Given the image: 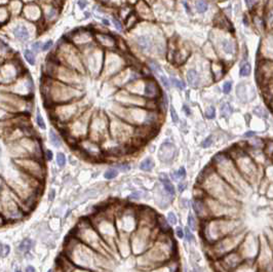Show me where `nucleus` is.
<instances>
[{
  "instance_id": "obj_1",
  "label": "nucleus",
  "mask_w": 273,
  "mask_h": 272,
  "mask_svg": "<svg viewBox=\"0 0 273 272\" xmlns=\"http://www.w3.org/2000/svg\"><path fill=\"white\" fill-rule=\"evenodd\" d=\"M201 184L210 194V198H214L226 205H229L231 202L235 203L237 192L216 173L203 176Z\"/></svg>"
},
{
  "instance_id": "obj_2",
  "label": "nucleus",
  "mask_w": 273,
  "mask_h": 272,
  "mask_svg": "<svg viewBox=\"0 0 273 272\" xmlns=\"http://www.w3.org/2000/svg\"><path fill=\"white\" fill-rule=\"evenodd\" d=\"M167 239H158L154 245L149 247L144 255L138 259L139 267L143 269H154L156 267L162 266L171 258V252L173 247L169 245Z\"/></svg>"
},
{
  "instance_id": "obj_3",
  "label": "nucleus",
  "mask_w": 273,
  "mask_h": 272,
  "mask_svg": "<svg viewBox=\"0 0 273 272\" xmlns=\"http://www.w3.org/2000/svg\"><path fill=\"white\" fill-rule=\"evenodd\" d=\"M215 161L217 171L219 173L218 175L227 184L230 185L236 192H245L248 184L230 157L224 154H219L215 157Z\"/></svg>"
},
{
  "instance_id": "obj_4",
  "label": "nucleus",
  "mask_w": 273,
  "mask_h": 272,
  "mask_svg": "<svg viewBox=\"0 0 273 272\" xmlns=\"http://www.w3.org/2000/svg\"><path fill=\"white\" fill-rule=\"evenodd\" d=\"M239 226V222L234 219L221 217V218L208 219L203 226V237L210 243H215L226 236L234 233Z\"/></svg>"
},
{
  "instance_id": "obj_5",
  "label": "nucleus",
  "mask_w": 273,
  "mask_h": 272,
  "mask_svg": "<svg viewBox=\"0 0 273 272\" xmlns=\"http://www.w3.org/2000/svg\"><path fill=\"white\" fill-rule=\"evenodd\" d=\"M80 234H81L80 238L82 239V241L87 247L97 251L100 254L108 257L107 255L110 252L109 251V247H107V243L103 240V238L100 236V234L98 233V231L95 229V227L91 224H89V223L86 224L83 229L80 230Z\"/></svg>"
},
{
  "instance_id": "obj_6",
  "label": "nucleus",
  "mask_w": 273,
  "mask_h": 272,
  "mask_svg": "<svg viewBox=\"0 0 273 272\" xmlns=\"http://www.w3.org/2000/svg\"><path fill=\"white\" fill-rule=\"evenodd\" d=\"M233 162L240 175L243 176V179H246L250 183H254L257 180L259 173L257 164L246 154L243 152H237L233 157Z\"/></svg>"
},
{
  "instance_id": "obj_7",
  "label": "nucleus",
  "mask_w": 273,
  "mask_h": 272,
  "mask_svg": "<svg viewBox=\"0 0 273 272\" xmlns=\"http://www.w3.org/2000/svg\"><path fill=\"white\" fill-rule=\"evenodd\" d=\"M243 235L241 233H234L224 237V238L218 240L217 242L212 243V252L217 258H221L224 255L232 252L234 249L239 247L241 241L243 240Z\"/></svg>"
},
{
  "instance_id": "obj_8",
  "label": "nucleus",
  "mask_w": 273,
  "mask_h": 272,
  "mask_svg": "<svg viewBox=\"0 0 273 272\" xmlns=\"http://www.w3.org/2000/svg\"><path fill=\"white\" fill-rule=\"evenodd\" d=\"M94 227L106 243H110L111 241L115 240L114 238L116 236V227L110 218L104 216L100 221L96 222Z\"/></svg>"
},
{
  "instance_id": "obj_9",
  "label": "nucleus",
  "mask_w": 273,
  "mask_h": 272,
  "mask_svg": "<svg viewBox=\"0 0 273 272\" xmlns=\"http://www.w3.org/2000/svg\"><path fill=\"white\" fill-rule=\"evenodd\" d=\"M239 247V254L241 255L242 258L244 257V258H248L251 260V259L256 258V256L259 254L260 243L251 234H248L245 238H243Z\"/></svg>"
},
{
  "instance_id": "obj_10",
  "label": "nucleus",
  "mask_w": 273,
  "mask_h": 272,
  "mask_svg": "<svg viewBox=\"0 0 273 272\" xmlns=\"http://www.w3.org/2000/svg\"><path fill=\"white\" fill-rule=\"evenodd\" d=\"M137 224H138L137 215H135L133 213H131V211H129L127 209L124 213L120 214L117 228L119 231H121L122 234L127 235L129 233H131L133 230H135Z\"/></svg>"
},
{
  "instance_id": "obj_11",
  "label": "nucleus",
  "mask_w": 273,
  "mask_h": 272,
  "mask_svg": "<svg viewBox=\"0 0 273 272\" xmlns=\"http://www.w3.org/2000/svg\"><path fill=\"white\" fill-rule=\"evenodd\" d=\"M242 257L239 252H230L224 255L220 258V266L224 268V270L235 269L237 266L242 262Z\"/></svg>"
},
{
  "instance_id": "obj_12",
  "label": "nucleus",
  "mask_w": 273,
  "mask_h": 272,
  "mask_svg": "<svg viewBox=\"0 0 273 272\" xmlns=\"http://www.w3.org/2000/svg\"><path fill=\"white\" fill-rule=\"evenodd\" d=\"M176 147L171 143H164L161 145L160 150H159V159L162 162L168 163L173 161V159L176 156Z\"/></svg>"
},
{
  "instance_id": "obj_13",
  "label": "nucleus",
  "mask_w": 273,
  "mask_h": 272,
  "mask_svg": "<svg viewBox=\"0 0 273 272\" xmlns=\"http://www.w3.org/2000/svg\"><path fill=\"white\" fill-rule=\"evenodd\" d=\"M193 209L200 218H210L208 211V207H206V201L203 198H196L193 201Z\"/></svg>"
},
{
  "instance_id": "obj_14",
  "label": "nucleus",
  "mask_w": 273,
  "mask_h": 272,
  "mask_svg": "<svg viewBox=\"0 0 273 272\" xmlns=\"http://www.w3.org/2000/svg\"><path fill=\"white\" fill-rule=\"evenodd\" d=\"M159 180L161 182V185H162V188L164 189V191L168 194L171 197H174L175 194H176V190H175L174 185L171 183V181L168 180L167 176L165 174H160L159 176Z\"/></svg>"
},
{
  "instance_id": "obj_15",
  "label": "nucleus",
  "mask_w": 273,
  "mask_h": 272,
  "mask_svg": "<svg viewBox=\"0 0 273 272\" xmlns=\"http://www.w3.org/2000/svg\"><path fill=\"white\" fill-rule=\"evenodd\" d=\"M14 35H16L17 38L20 39V40L25 41L29 38V32H28L26 26H24V25H19L18 27L14 29Z\"/></svg>"
},
{
  "instance_id": "obj_16",
  "label": "nucleus",
  "mask_w": 273,
  "mask_h": 272,
  "mask_svg": "<svg viewBox=\"0 0 273 272\" xmlns=\"http://www.w3.org/2000/svg\"><path fill=\"white\" fill-rule=\"evenodd\" d=\"M145 94L147 97H155L158 94V86L154 81H148L145 85Z\"/></svg>"
},
{
  "instance_id": "obj_17",
  "label": "nucleus",
  "mask_w": 273,
  "mask_h": 272,
  "mask_svg": "<svg viewBox=\"0 0 273 272\" xmlns=\"http://www.w3.org/2000/svg\"><path fill=\"white\" fill-rule=\"evenodd\" d=\"M137 44L143 50H149L152 46V41L148 36H139L137 38Z\"/></svg>"
},
{
  "instance_id": "obj_18",
  "label": "nucleus",
  "mask_w": 273,
  "mask_h": 272,
  "mask_svg": "<svg viewBox=\"0 0 273 272\" xmlns=\"http://www.w3.org/2000/svg\"><path fill=\"white\" fill-rule=\"evenodd\" d=\"M187 80L189 82L190 85L192 86H196L197 83H198L199 80V75L198 73L196 72V70L194 69H190L187 73Z\"/></svg>"
},
{
  "instance_id": "obj_19",
  "label": "nucleus",
  "mask_w": 273,
  "mask_h": 272,
  "mask_svg": "<svg viewBox=\"0 0 273 272\" xmlns=\"http://www.w3.org/2000/svg\"><path fill=\"white\" fill-rule=\"evenodd\" d=\"M156 224H158L159 230H160L162 233H167V232L171 231V227H169L168 223H167V221L165 220L163 217L158 216L157 218H156Z\"/></svg>"
},
{
  "instance_id": "obj_20",
  "label": "nucleus",
  "mask_w": 273,
  "mask_h": 272,
  "mask_svg": "<svg viewBox=\"0 0 273 272\" xmlns=\"http://www.w3.org/2000/svg\"><path fill=\"white\" fill-rule=\"evenodd\" d=\"M154 167V161L152 160V158L148 157L146 159H144L140 164V169L144 171H149L153 169Z\"/></svg>"
},
{
  "instance_id": "obj_21",
  "label": "nucleus",
  "mask_w": 273,
  "mask_h": 272,
  "mask_svg": "<svg viewBox=\"0 0 273 272\" xmlns=\"http://www.w3.org/2000/svg\"><path fill=\"white\" fill-rule=\"evenodd\" d=\"M222 47H223L224 52L226 54H232L233 50H234V45H233V42L228 39H225V40L222 41Z\"/></svg>"
},
{
  "instance_id": "obj_22",
  "label": "nucleus",
  "mask_w": 273,
  "mask_h": 272,
  "mask_svg": "<svg viewBox=\"0 0 273 272\" xmlns=\"http://www.w3.org/2000/svg\"><path fill=\"white\" fill-rule=\"evenodd\" d=\"M32 245H33V241H32L30 238H26V239H24L22 242H21L20 251H21V252L27 253L28 251H30V249L32 247Z\"/></svg>"
},
{
  "instance_id": "obj_23",
  "label": "nucleus",
  "mask_w": 273,
  "mask_h": 272,
  "mask_svg": "<svg viewBox=\"0 0 273 272\" xmlns=\"http://www.w3.org/2000/svg\"><path fill=\"white\" fill-rule=\"evenodd\" d=\"M50 142H52V144L54 145V147L61 146V140H60L59 136L56 135L54 131L50 132Z\"/></svg>"
},
{
  "instance_id": "obj_24",
  "label": "nucleus",
  "mask_w": 273,
  "mask_h": 272,
  "mask_svg": "<svg viewBox=\"0 0 273 272\" xmlns=\"http://www.w3.org/2000/svg\"><path fill=\"white\" fill-rule=\"evenodd\" d=\"M118 175V171L114 167H110L108 169L104 174V177L107 179V180H111V179H114L116 176Z\"/></svg>"
},
{
  "instance_id": "obj_25",
  "label": "nucleus",
  "mask_w": 273,
  "mask_h": 272,
  "mask_svg": "<svg viewBox=\"0 0 273 272\" xmlns=\"http://www.w3.org/2000/svg\"><path fill=\"white\" fill-rule=\"evenodd\" d=\"M24 54H25V58L27 60V62L30 64V65H35V56H34L33 52L29 50H26L24 52Z\"/></svg>"
},
{
  "instance_id": "obj_26",
  "label": "nucleus",
  "mask_w": 273,
  "mask_h": 272,
  "mask_svg": "<svg viewBox=\"0 0 273 272\" xmlns=\"http://www.w3.org/2000/svg\"><path fill=\"white\" fill-rule=\"evenodd\" d=\"M196 9L199 12H204L208 9V3L204 0H197L196 1Z\"/></svg>"
},
{
  "instance_id": "obj_27",
  "label": "nucleus",
  "mask_w": 273,
  "mask_h": 272,
  "mask_svg": "<svg viewBox=\"0 0 273 272\" xmlns=\"http://www.w3.org/2000/svg\"><path fill=\"white\" fill-rule=\"evenodd\" d=\"M250 74H251V65L248 63H245L240 68V76L245 77V76H248Z\"/></svg>"
},
{
  "instance_id": "obj_28",
  "label": "nucleus",
  "mask_w": 273,
  "mask_h": 272,
  "mask_svg": "<svg viewBox=\"0 0 273 272\" xmlns=\"http://www.w3.org/2000/svg\"><path fill=\"white\" fill-rule=\"evenodd\" d=\"M185 176H186L185 169H184V167H180V169H178V171L175 173L174 179L175 180H182V179L185 178Z\"/></svg>"
},
{
  "instance_id": "obj_29",
  "label": "nucleus",
  "mask_w": 273,
  "mask_h": 272,
  "mask_svg": "<svg viewBox=\"0 0 273 272\" xmlns=\"http://www.w3.org/2000/svg\"><path fill=\"white\" fill-rule=\"evenodd\" d=\"M56 162L59 164V167H64L66 164V156L64 153H58L56 155Z\"/></svg>"
},
{
  "instance_id": "obj_30",
  "label": "nucleus",
  "mask_w": 273,
  "mask_h": 272,
  "mask_svg": "<svg viewBox=\"0 0 273 272\" xmlns=\"http://www.w3.org/2000/svg\"><path fill=\"white\" fill-rule=\"evenodd\" d=\"M171 81H172V83L174 84L175 86H177V87H179V88H180V90H185L186 84L184 83L183 81L178 80V79L174 78V77H172V78H171Z\"/></svg>"
},
{
  "instance_id": "obj_31",
  "label": "nucleus",
  "mask_w": 273,
  "mask_h": 272,
  "mask_svg": "<svg viewBox=\"0 0 273 272\" xmlns=\"http://www.w3.org/2000/svg\"><path fill=\"white\" fill-rule=\"evenodd\" d=\"M167 223L171 224V225H176L177 224V217L176 215L173 213V211H169L167 214Z\"/></svg>"
},
{
  "instance_id": "obj_32",
  "label": "nucleus",
  "mask_w": 273,
  "mask_h": 272,
  "mask_svg": "<svg viewBox=\"0 0 273 272\" xmlns=\"http://www.w3.org/2000/svg\"><path fill=\"white\" fill-rule=\"evenodd\" d=\"M188 225H189V228L192 230H195L196 229V221H195L194 217H193V215L190 214L189 217H188Z\"/></svg>"
},
{
  "instance_id": "obj_33",
  "label": "nucleus",
  "mask_w": 273,
  "mask_h": 272,
  "mask_svg": "<svg viewBox=\"0 0 273 272\" xmlns=\"http://www.w3.org/2000/svg\"><path fill=\"white\" fill-rule=\"evenodd\" d=\"M221 112L224 116H226V115L228 116V115L232 112V109H231L230 105H229V104H224L223 107H222V109H221Z\"/></svg>"
},
{
  "instance_id": "obj_34",
  "label": "nucleus",
  "mask_w": 273,
  "mask_h": 272,
  "mask_svg": "<svg viewBox=\"0 0 273 272\" xmlns=\"http://www.w3.org/2000/svg\"><path fill=\"white\" fill-rule=\"evenodd\" d=\"M36 120H37V124L39 125V127L42 128V129H45V127H46V126H45V123H44V121H43L42 117H41V115H40V113H39V112H37Z\"/></svg>"
},
{
  "instance_id": "obj_35",
  "label": "nucleus",
  "mask_w": 273,
  "mask_h": 272,
  "mask_svg": "<svg viewBox=\"0 0 273 272\" xmlns=\"http://www.w3.org/2000/svg\"><path fill=\"white\" fill-rule=\"evenodd\" d=\"M231 88H232V82H231V81H227V82H225V83H224V86H223L224 94H229L231 90Z\"/></svg>"
},
{
  "instance_id": "obj_36",
  "label": "nucleus",
  "mask_w": 273,
  "mask_h": 272,
  "mask_svg": "<svg viewBox=\"0 0 273 272\" xmlns=\"http://www.w3.org/2000/svg\"><path fill=\"white\" fill-rule=\"evenodd\" d=\"M212 144V137L210 136V137L206 138V139L201 143V146H202L203 148H208V147H210Z\"/></svg>"
},
{
  "instance_id": "obj_37",
  "label": "nucleus",
  "mask_w": 273,
  "mask_h": 272,
  "mask_svg": "<svg viewBox=\"0 0 273 272\" xmlns=\"http://www.w3.org/2000/svg\"><path fill=\"white\" fill-rule=\"evenodd\" d=\"M184 233H185V238L187 241H192L193 239H194V237H193V234L190 232L189 228H185V231H184Z\"/></svg>"
},
{
  "instance_id": "obj_38",
  "label": "nucleus",
  "mask_w": 273,
  "mask_h": 272,
  "mask_svg": "<svg viewBox=\"0 0 273 272\" xmlns=\"http://www.w3.org/2000/svg\"><path fill=\"white\" fill-rule=\"evenodd\" d=\"M215 115H216V110H215L214 107H210L206 113V116L208 117V118H210V119H212L215 117Z\"/></svg>"
},
{
  "instance_id": "obj_39",
  "label": "nucleus",
  "mask_w": 273,
  "mask_h": 272,
  "mask_svg": "<svg viewBox=\"0 0 273 272\" xmlns=\"http://www.w3.org/2000/svg\"><path fill=\"white\" fill-rule=\"evenodd\" d=\"M171 116H172V119L175 123H177V122L179 121V117H178V115H177L176 111H175L174 107H171Z\"/></svg>"
},
{
  "instance_id": "obj_40",
  "label": "nucleus",
  "mask_w": 273,
  "mask_h": 272,
  "mask_svg": "<svg viewBox=\"0 0 273 272\" xmlns=\"http://www.w3.org/2000/svg\"><path fill=\"white\" fill-rule=\"evenodd\" d=\"M9 253V247L8 245H2V249H1V252H0V255L2 257H6Z\"/></svg>"
},
{
  "instance_id": "obj_41",
  "label": "nucleus",
  "mask_w": 273,
  "mask_h": 272,
  "mask_svg": "<svg viewBox=\"0 0 273 272\" xmlns=\"http://www.w3.org/2000/svg\"><path fill=\"white\" fill-rule=\"evenodd\" d=\"M151 65H150V67L152 68V69L154 70V71H158V72H161V68L160 66L158 65L157 63H155V62H151Z\"/></svg>"
},
{
  "instance_id": "obj_42",
  "label": "nucleus",
  "mask_w": 273,
  "mask_h": 272,
  "mask_svg": "<svg viewBox=\"0 0 273 272\" xmlns=\"http://www.w3.org/2000/svg\"><path fill=\"white\" fill-rule=\"evenodd\" d=\"M129 169H131V167H129V165L127 163H123V164L118 165V169L121 171H129Z\"/></svg>"
},
{
  "instance_id": "obj_43",
  "label": "nucleus",
  "mask_w": 273,
  "mask_h": 272,
  "mask_svg": "<svg viewBox=\"0 0 273 272\" xmlns=\"http://www.w3.org/2000/svg\"><path fill=\"white\" fill-rule=\"evenodd\" d=\"M176 234H177V236H178L179 238H183V236H184L183 229H182L181 227H177L176 228Z\"/></svg>"
},
{
  "instance_id": "obj_44",
  "label": "nucleus",
  "mask_w": 273,
  "mask_h": 272,
  "mask_svg": "<svg viewBox=\"0 0 273 272\" xmlns=\"http://www.w3.org/2000/svg\"><path fill=\"white\" fill-rule=\"evenodd\" d=\"M160 80H161V82H162V84L165 86V87H166V88H168V87H169V82H168V79H167L166 77H165V76H160Z\"/></svg>"
},
{
  "instance_id": "obj_45",
  "label": "nucleus",
  "mask_w": 273,
  "mask_h": 272,
  "mask_svg": "<svg viewBox=\"0 0 273 272\" xmlns=\"http://www.w3.org/2000/svg\"><path fill=\"white\" fill-rule=\"evenodd\" d=\"M52 40H48L47 42L45 43L44 45H43V47H42V50H50V47H52Z\"/></svg>"
},
{
  "instance_id": "obj_46",
  "label": "nucleus",
  "mask_w": 273,
  "mask_h": 272,
  "mask_svg": "<svg viewBox=\"0 0 273 272\" xmlns=\"http://www.w3.org/2000/svg\"><path fill=\"white\" fill-rule=\"evenodd\" d=\"M186 187H187V184H186L185 182H181L180 184H179V191L183 192L184 190H185Z\"/></svg>"
},
{
  "instance_id": "obj_47",
  "label": "nucleus",
  "mask_w": 273,
  "mask_h": 272,
  "mask_svg": "<svg viewBox=\"0 0 273 272\" xmlns=\"http://www.w3.org/2000/svg\"><path fill=\"white\" fill-rule=\"evenodd\" d=\"M113 22H114V25H115L116 29H117V30H121L122 29V26H121V24H120L119 21L116 20V19H114V20H113Z\"/></svg>"
},
{
  "instance_id": "obj_48",
  "label": "nucleus",
  "mask_w": 273,
  "mask_h": 272,
  "mask_svg": "<svg viewBox=\"0 0 273 272\" xmlns=\"http://www.w3.org/2000/svg\"><path fill=\"white\" fill-rule=\"evenodd\" d=\"M45 155H46V159H47V160H52V152L50 150H46V152H45Z\"/></svg>"
},
{
  "instance_id": "obj_49",
  "label": "nucleus",
  "mask_w": 273,
  "mask_h": 272,
  "mask_svg": "<svg viewBox=\"0 0 273 272\" xmlns=\"http://www.w3.org/2000/svg\"><path fill=\"white\" fill-rule=\"evenodd\" d=\"M32 47H33V50H35V52H38L39 48H40V42H35V43H33Z\"/></svg>"
},
{
  "instance_id": "obj_50",
  "label": "nucleus",
  "mask_w": 273,
  "mask_h": 272,
  "mask_svg": "<svg viewBox=\"0 0 273 272\" xmlns=\"http://www.w3.org/2000/svg\"><path fill=\"white\" fill-rule=\"evenodd\" d=\"M183 110H184V112L186 113V114L189 116L190 114H191V111H190V109H189V107H188L187 105H184L183 106Z\"/></svg>"
},
{
  "instance_id": "obj_51",
  "label": "nucleus",
  "mask_w": 273,
  "mask_h": 272,
  "mask_svg": "<svg viewBox=\"0 0 273 272\" xmlns=\"http://www.w3.org/2000/svg\"><path fill=\"white\" fill-rule=\"evenodd\" d=\"M26 272H36V270L33 266H28V267H26Z\"/></svg>"
},
{
  "instance_id": "obj_52",
  "label": "nucleus",
  "mask_w": 273,
  "mask_h": 272,
  "mask_svg": "<svg viewBox=\"0 0 273 272\" xmlns=\"http://www.w3.org/2000/svg\"><path fill=\"white\" fill-rule=\"evenodd\" d=\"M254 135H255V133H254V132H248V133H246L244 136H245V137H253Z\"/></svg>"
},
{
  "instance_id": "obj_53",
  "label": "nucleus",
  "mask_w": 273,
  "mask_h": 272,
  "mask_svg": "<svg viewBox=\"0 0 273 272\" xmlns=\"http://www.w3.org/2000/svg\"><path fill=\"white\" fill-rule=\"evenodd\" d=\"M54 190H52V191H50V199L52 200V199H54Z\"/></svg>"
},
{
  "instance_id": "obj_54",
  "label": "nucleus",
  "mask_w": 273,
  "mask_h": 272,
  "mask_svg": "<svg viewBox=\"0 0 273 272\" xmlns=\"http://www.w3.org/2000/svg\"><path fill=\"white\" fill-rule=\"evenodd\" d=\"M78 4L80 5V6H81V8H83V7H84V5H85V2H83V1H79V2H78Z\"/></svg>"
},
{
  "instance_id": "obj_55",
  "label": "nucleus",
  "mask_w": 273,
  "mask_h": 272,
  "mask_svg": "<svg viewBox=\"0 0 273 272\" xmlns=\"http://www.w3.org/2000/svg\"><path fill=\"white\" fill-rule=\"evenodd\" d=\"M253 1H254V0H245V2H246V4H248V5L251 4V3L253 2Z\"/></svg>"
},
{
  "instance_id": "obj_56",
  "label": "nucleus",
  "mask_w": 273,
  "mask_h": 272,
  "mask_svg": "<svg viewBox=\"0 0 273 272\" xmlns=\"http://www.w3.org/2000/svg\"><path fill=\"white\" fill-rule=\"evenodd\" d=\"M103 23H104L105 25H109V23H108V21H107V20H103Z\"/></svg>"
},
{
  "instance_id": "obj_57",
  "label": "nucleus",
  "mask_w": 273,
  "mask_h": 272,
  "mask_svg": "<svg viewBox=\"0 0 273 272\" xmlns=\"http://www.w3.org/2000/svg\"><path fill=\"white\" fill-rule=\"evenodd\" d=\"M77 272H94V271H85V270H79Z\"/></svg>"
},
{
  "instance_id": "obj_58",
  "label": "nucleus",
  "mask_w": 273,
  "mask_h": 272,
  "mask_svg": "<svg viewBox=\"0 0 273 272\" xmlns=\"http://www.w3.org/2000/svg\"><path fill=\"white\" fill-rule=\"evenodd\" d=\"M2 245H3V244H1V242H0V252H1V249H2Z\"/></svg>"
},
{
  "instance_id": "obj_59",
  "label": "nucleus",
  "mask_w": 273,
  "mask_h": 272,
  "mask_svg": "<svg viewBox=\"0 0 273 272\" xmlns=\"http://www.w3.org/2000/svg\"><path fill=\"white\" fill-rule=\"evenodd\" d=\"M16 272H21V271H20V270H17V271H16Z\"/></svg>"
},
{
  "instance_id": "obj_60",
  "label": "nucleus",
  "mask_w": 273,
  "mask_h": 272,
  "mask_svg": "<svg viewBox=\"0 0 273 272\" xmlns=\"http://www.w3.org/2000/svg\"><path fill=\"white\" fill-rule=\"evenodd\" d=\"M48 272H52V270H48Z\"/></svg>"
}]
</instances>
